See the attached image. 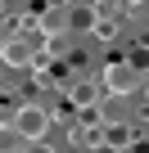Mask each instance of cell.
<instances>
[{"label": "cell", "instance_id": "4", "mask_svg": "<svg viewBox=\"0 0 149 153\" xmlns=\"http://www.w3.org/2000/svg\"><path fill=\"white\" fill-rule=\"evenodd\" d=\"M136 140V131H131V122H104L100 126V144H109V149H118V153H127V144Z\"/></svg>", "mask_w": 149, "mask_h": 153}, {"label": "cell", "instance_id": "6", "mask_svg": "<svg viewBox=\"0 0 149 153\" xmlns=\"http://www.w3.org/2000/svg\"><path fill=\"white\" fill-rule=\"evenodd\" d=\"M95 23V5H63V32H91Z\"/></svg>", "mask_w": 149, "mask_h": 153}, {"label": "cell", "instance_id": "2", "mask_svg": "<svg viewBox=\"0 0 149 153\" xmlns=\"http://www.w3.org/2000/svg\"><path fill=\"white\" fill-rule=\"evenodd\" d=\"M50 108H41V104H18V113H14V126L9 131H18V140L23 144H36V140H45V131H50Z\"/></svg>", "mask_w": 149, "mask_h": 153}, {"label": "cell", "instance_id": "9", "mask_svg": "<svg viewBox=\"0 0 149 153\" xmlns=\"http://www.w3.org/2000/svg\"><path fill=\"white\" fill-rule=\"evenodd\" d=\"M0 153H23V140H18V131H0Z\"/></svg>", "mask_w": 149, "mask_h": 153}, {"label": "cell", "instance_id": "13", "mask_svg": "<svg viewBox=\"0 0 149 153\" xmlns=\"http://www.w3.org/2000/svg\"><path fill=\"white\" fill-rule=\"evenodd\" d=\"M136 117H140V122H149V99H145V104L136 108Z\"/></svg>", "mask_w": 149, "mask_h": 153}, {"label": "cell", "instance_id": "16", "mask_svg": "<svg viewBox=\"0 0 149 153\" xmlns=\"http://www.w3.org/2000/svg\"><path fill=\"white\" fill-rule=\"evenodd\" d=\"M72 153H82V149H72Z\"/></svg>", "mask_w": 149, "mask_h": 153}, {"label": "cell", "instance_id": "10", "mask_svg": "<svg viewBox=\"0 0 149 153\" xmlns=\"http://www.w3.org/2000/svg\"><path fill=\"white\" fill-rule=\"evenodd\" d=\"M14 113H18V104H9L5 95H0V131H9V126H14Z\"/></svg>", "mask_w": 149, "mask_h": 153}, {"label": "cell", "instance_id": "11", "mask_svg": "<svg viewBox=\"0 0 149 153\" xmlns=\"http://www.w3.org/2000/svg\"><path fill=\"white\" fill-rule=\"evenodd\" d=\"M118 14H127V18H149V9H145V5H140V0H131V5H122V9H118Z\"/></svg>", "mask_w": 149, "mask_h": 153}, {"label": "cell", "instance_id": "15", "mask_svg": "<svg viewBox=\"0 0 149 153\" xmlns=\"http://www.w3.org/2000/svg\"><path fill=\"white\" fill-rule=\"evenodd\" d=\"M86 153H118V149H109V144H95V149H86Z\"/></svg>", "mask_w": 149, "mask_h": 153}, {"label": "cell", "instance_id": "14", "mask_svg": "<svg viewBox=\"0 0 149 153\" xmlns=\"http://www.w3.org/2000/svg\"><path fill=\"white\" fill-rule=\"evenodd\" d=\"M0 18H14V5H5V0H0Z\"/></svg>", "mask_w": 149, "mask_h": 153}, {"label": "cell", "instance_id": "5", "mask_svg": "<svg viewBox=\"0 0 149 153\" xmlns=\"http://www.w3.org/2000/svg\"><path fill=\"white\" fill-rule=\"evenodd\" d=\"M45 63H59V59H72V36L68 32H50L45 41H41V50H36Z\"/></svg>", "mask_w": 149, "mask_h": 153}, {"label": "cell", "instance_id": "7", "mask_svg": "<svg viewBox=\"0 0 149 153\" xmlns=\"http://www.w3.org/2000/svg\"><path fill=\"white\" fill-rule=\"evenodd\" d=\"M63 99L72 104V113H77V108H95V104H100L104 95H100V86H95V81H77V86H72V90H68Z\"/></svg>", "mask_w": 149, "mask_h": 153}, {"label": "cell", "instance_id": "1", "mask_svg": "<svg viewBox=\"0 0 149 153\" xmlns=\"http://www.w3.org/2000/svg\"><path fill=\"white\" fill-rule=\"evenodd\" d=\"M95 86H100V95H109V99H127V95L140 90V68H136L131 59H109Z\"/></svg>", "mask_w": 149, "mask_h": 153}, {"label": "cell", "instance_id": "8", "mask_svg": "<svg viewBox=\"0 0 149 153\" xmlns=\"http://www.w3.org/2000/svg\"><path fill=\"white\" fill-rule=\"evenodd\" d=\"M32 27H36L41 36H50V32H63V5H50V9H41Z\"/></svg>", "mask_w": 149, "mask_h": 153}, {"label": "cell", "instance_id": "12", "mask_svg": "<svg viewBox=\"0 0 149 153\" xmlns=\"http://www.w3.org/2000/svg\"><path fill=\"white\" fill-rule=\"evenodd\" d=\"M23 153H59V149L45 144V140H36V144H23Z\"/></svg>", "mask_w": 149, "mask_h": 153}, {"label": "cell", "instance_id": "3", "mask_svg": "<svg viewBox=\"0 0 149 153\" xmlns=\"http://www.w3.org/2000/svg\"><path fill=\"white\" fill-rule=\"evenodd\" d=\"M32 59H36V50L27 41H18V36H9L0 45V68H32Z\"/></svg>", "mask_w": 149, "mask_h": 153}]
</instances>
